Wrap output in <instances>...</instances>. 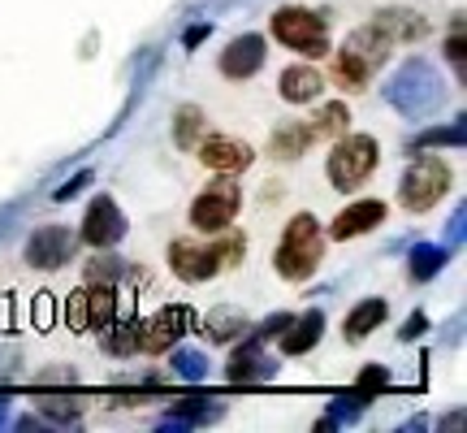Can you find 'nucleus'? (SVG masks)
Wrapping results in <instances>:
<instances>
[{
    "label": "nucleus",
    "mask_w": 467,
    "mask_h": 433,
    "mask_svg": "<svg viewBox=\"0 0 467 433\" xmlns=\"http://www.w3.org/2000/svg\"><path fill=\"white\" fill-rule=\"evenodd\" d=\"M243 251H247L243 234H225V230H221L217 243L173 238V248H169V269H173L182 282H208V278H217L225 265H238Z\"/></svg>",
    "instance_id": "obj_1"
},
{
    "label": "nucleus",
    "mask_w": 467,
    "mask_h": 433,
    "mask_svg": "<svg viewBox=\"0 0 467 433\" xmlns=\"http://www.w3.org/2000/svg\"><path fill=\"white\" fill-rule=\"evenodd\" d=\"M385 100L407 117H429L446 100V83H441V74L433 69V61L411 57V61L385 83Z\"/></svg>",
    "instance_id": "obj_2"
},
{
    "label": "nucleus",
    "mask_w": 467,
    "mask_h": 433,
    "mask_svg": "<svg viewBox=\"0 0 467 433\" xmlns=\"http://www.w3.org/2000/svg\"><path fill=\"white\" fill-rule=\"evenodd\" d=\"M320 256H325V234H320V221L312 213H299L285 221V234L277 251H273V265L282 273L285 282H303V278H312L320 265Z\"/></svg>",
    "instance_id": "obj_3"
},
{
    "label": "nucleus",
    "mask_w": 467,
    "mask_h": 433,
    "mask_svg": "<svg viewBox=\"0 0 467 433\" xmlns=\"http://www.w3.org/2000/svg\"><path fill=\"white\" fill-rule=\"evenodd\" d=\"M273 39L285 44L290 52H303L307 61L329 57V26H325V17L312 14V9H299V5H285V9L273 14Z\"/></svg>",
    "instance_id": "obj_4"
},
{
    "label": "nucleus",
    "mask_w": 467,
    "mask_h": 433,
    "mask_svg": "<svg viewBox=\"0 0 467 433\" xmlns=\"http://www.w3.org/2000/svg\"><path fill=\"white\" fill-rule=\"evenodd\" d=\"M381 165V148H377V139L372 134H347L334 152H329V183L337 191H359V186L372 178V169Z\"/></svg>",
    "instance_id": "obj_5"
},
{
    "label": "nucleus",
    "mask_w": 467,
    "mask_h": 433,
    "mask_svg": "<svg viewBox=\"0 0 467 433\" xmlns=\"http://www.w3.org/2000/svg\"><path fill=\"white\" fill-rule=\"evenodd\" d=\"M451 186V169L441 156H416L411 165L402 169V183H399V200L407 213H429Z\"/></svg>",
    "instance_id": "obj_6"
},
{
    "label": "nucleus",
    "mask_w": 467,
    "mask_h": 433,
    "mask_svg": "<svg viewBox=\"0 0 467 433\" xmlns=\"http://www.w3.org/2000/svg\"><path fill=\"white\" fill-rule=\"evenodd\" d=\"M243 208V191L234 183V174H221L213 186H203L195 204H191V226L200 234H221L230 230V221Z\"/></svg>",
    "instance_id": "obj_7"
},
{
    "label": "nucleus",
    "mask_w": 467,
    "mask_h": 433,
    "mask_svg": "<svg viewBox=\"0 0 467 433\" xmlns=\"http://www.w3.org/2000/svg\"><path fill=\"white\" fill-rule=\"evenodd\" d=\"M225 377L234 385H251V382H273L277 377V364L268 360L265 351V338H255V333H243L230 351V368H225Z\"/></svg>",
    "instance_id": "obj_8"
},
{
    "label": "nucleus",
    "mask_w": 467,
    "mask_h": 433,
    "mask_svg": "<svg viewBox=\"0 0 467 433\" xmlns=\"http://www.w3.org/2000/svg\"><path fill=\"white\" fill-rule=\"evenodd\" d=\"M195 325V312L191 308H165L156 312L148 325H139V351L148 355H165L173 343H182V333Z\"/></svg>",
    "instance_id": "obj_9"
},
{
    "label": "nucleus",
    "mask_w": 467,
    "mask_h": 433,
    "mask_svg": "<svg viewBox=\"0 0 467 433\" xmlns=\"http://www.w3.org/2000/svg\"><path fill=\"white\" fill-rule=\"evenodd\" d=\"M126 238V216L117 208L113 195H96L87 204V216H83V243L91 248H113Z\"/></svg>",
    "instance_id": "obj_10"
},
{
    "label": "nucleus",
    "mask_w": 467,
    "mask_h": 433,
    "mask_svg": "<svg viewBox=\"0 0 467 433\" xmlns=\"http://www.w3.org/2000/svg\"><path fill=\"white\" fill-rule=\"evenodd\" d=\"M74 243H78V238H74L66 226H39V230L26 238V265L44 269V273H48V269H61L69 256H74Z\"/></svg>",
    "instance_id": "obj_11"
},
{
    "label": "nucleus",
    "mask_w": 467,
    "mask_h": 433,
    "mask_svg": "<svg viewBox=\"0 0 467 433\" xmlns=\"http://www.w3.org/2000/svg\"><path fill=\"white\" fill-rule=\"evenodd\" d=\"M195 152H200L203 165L217 169V174H243V169H251V161H255V152H251L243 139H234V134H208V139L195 143Z\"/></svg>",
    "instance_id": "obj_12"
},
{
    "label": "nucleus",
    "mask_w": 467,
    "mask_h": 433,
    "mask_svg": "<svg viewBox=\"0 0 467 433\" xmlns=\"http://www.w3.org/2000/svg\"><path fill=\"white\" fill-rule=\"evenodd\" d=\"M342 52H347V57H355V61H359L368 74H377V69L389 61V52H394V39H389V35H385L377 22H368V26H359V31L347 35Z\"/></svg>",
    "instance_id": "obj_13"
},
{
    "label": "nucleus",
    "mask_w": 467,
    "mask_h": 433,
    "mask_svg": "<svg viewBox=\"0 0 467 433\" xmlns=\"http://www.w3.org/2000/svg\"><path fill=\"white\" fill-rule=\"evenodd\" d=\"M265 35H238L230 48L221 52V74L225 79H251V74H260V66H265Z\"/></svg>",
    "instance_id": "obj_14"
},
{
    "label": "nucleus",
    "mask_w": 467,
    "mask_h": 433,
    "mask_svg": "<svg viewBox=\"0 0 467 433\" xmlns=\"http://www.w3.org/2000/svg\"><path fill=\"white\" fill-rule=\"evenodd\" d=\"M381 221H385V204L381 200H355L334 216L329 234H334L337 243H347V238H359V234H368L372 226H381Z\"/></svg>",
    "instance_id": "obj_15"
},
{
    "label": "nucleus",
    "mask_w": 467,
    "mask_h": 433,
    "mask_svg": "<svg viewBox=\"0 0 467 433\" xmlns=\"http://www.w3.org/2000/svg\"><path fill=\"white\" fill-rule=\"evenodd\" d=\"M320 333H325V312H320V308L295 317L282 333H277V338H282V355H307V351L320 343Z\"/></svg>",
    "instance_id": "obj_16"
},
{
    "label": "nucleus",
    "mask_w": 467,
    "mask_h": 433,
    "mask_svg": "<svg viewBox=\"0 0 467 433\" xmlns=\"http://www.w3.org/2000/svg\"><path fill=\"white\" fill-rule=\"evenodd\" d=\"M277 91H282L285 104H312V100H320V91H325V79H320L312 66H290V69H282V79H277Z\"/></svg>",
    "instance_id": "obj_17"
},
{
    "label": "nucleus",
    "mask_w": 467,
    "mask_h": 433,
    "mask_svg": "<svg viewBox=\"0 0 467 433\" xmlns=\"http://www.w3.org/2000/svg\"><path fill=\"white\" fill-rule=\"evenodd\" d=\"M446 265H451V248H446V243H416L411 256H407V273H411V282H433Z\"/></svg>",
    "instance_id": "obj_18"
},
{
    "label": "nucleus",
    "mask_w": 467,
    "mask_h": 433,
    "mask_svg": "<svg viewBox=\"0 0 467 433\" xmlns=\"http://www.w3.org/2000/svg\"><path fill=\"white\" fill-rule=\"evenodd\" d=\"M247 330H251V321L243 317L238 308H213V312L203 317V333H208L213 343H238Z\"/></svg>",
    "instance_id": "obj_19"
},
{
    "label": "nucleus",
    "mask_w": 467,
    "mask_h": 433,
    "mask_svg": "<svg viewBox=\"0 0 467 433\" xmlns=\"http://www.w3.org/2000/svg\"><path fill=\"white\" fill-rule=\"evenodd\" d=\"M385 312H389V308H385V300H364V303H355V308H350V317L342 321V333H347L350 343H364L368 333H372V330H377V325L385 321Z\"/></svg>",
    "instance_id": "obj_20"
},
{
    "label": "nucleus",
    "mask_w": 467,
    "mask_h": 433,
    "mask_svg": "<svg viewBox=\"0 0 467 433\" xmlns=\"http://www.w3.org/2000/svg\"><path fill=\"white\" fill-rule=\"evenodd\" d=\"M117 317V290L109 282H87V330H104Z\"/></svg>",
    "instance_id": "obj_21"
},
{
    "label": "nucleus",
    "mask_w": 467,
    "mask_h": 433,
    "mask_svg": "<svg viewBox=\"0 0 467 433\" xmlns=\"http://www.w3.org/2000/svg\"><path fill=\"white\" fill-rule=\"evenodd\" d=\"M312 143H317L312 126H303V121H285V126H277V134H273V156L295 161V156H303Z\"/></svg>",
    "instance_id": "obj_22"
},
{
    "label": "nucleus",
    "mask_w": 467,
    "mask_h": 433,
    "mask_svg": "<svg viewBox=\"0 0 467 433\" xmlns=\"http://www.w3.org/2000/svg\"><path fill=\"white\" fill-rule=\"evenodd\" d=\"M372 22H377L394 44H399V39H420V35L429 31V22H424L420 14H407V9H385V14L372 17Z\"/></svg>",
    "instance_id": "obj_23"
},
{
    "label": "nucleus",
    "mask_w": 467,
    "mask_h": 433,
    "mask_svg": "<svg viewBox=\"0 0 467 433\" xmlns=\"http://www.w3.org/2000/svg\"><path fill=\"white\" fill-rule=\"evenodd\" d=\"M169 364H173V377H182V382H203L208 377V355L200 347H169Z\"/></svg>",
    "instance_id": "obj_24"
},
{
    "label": "nucleus",
    "mask_w": 467,
    "mask_h": 433,
    "mask_svg": "<svg viewBox=\"0 0 467 433\" xmlns=\"http://www.w3.org/2000/svg\"><path fill=\"white\" fill-rule=\"evenodd\" d=\"M200 134H203V109L200 104H182L178 117H173V143L182 152H195Z\"/></svg>",
    "instance_id": "obj_25"
},
{
    "label": "nucleus",
    "mask_w": 467,
    "mask_h": 433,
    "mask_svg": "<svg viewBox=\"0 0 467 433\" xmlns=\"http://www.w3.org/2000/svg\"><path fill=\"white\" fill-rule=\"evenodd\" d=\"M104 351H109V355H134V351H139V325H134V321H109V325H104Z\"/></svg>",
    "instance_id": "obj_26"
},
{
    "label": "nucleus",
    "mask_w": 467,
    "mask_h": 433,
    "mask_svg": "<svg viewBox=\"0 0 467 433\" xmlns=\"http://www.w3.org/2000/svg\"><path fill=\"white\" fill-rule=\"evenodd\" d=\"M213 420H221V403H191V399H182L165 417V425L169 429H178V425H213Z\"/></svg>",
    "instance_id": "obj_27"
},
{
    "label": "nucleus",
    "mask_w": 467,
    "mask_h": 433,
    "mask_svg": "<svg viewBox=\"0 0 467 433\" xmlns=\"http://www.w3.org/2000/svg\"><path fill=\"white\" fill-rule=\"evenodd\" d=\"M463 139H467V126H463V117H459V121H451V126H429V131H420L416 134V152H424V148H463Z\"/></svg>",
    "instance_id": "obj_28"
},
{
    "label": "nucleus",
    "mask_w": 467,
    "mask_h": 433,
    "mask_svg": "<svg viewBox=\"0 0 467 433\" xmlns=\"http://www.w3.org/2000/svg\"><path fill=\"white\" fill-rule=\"evenodd\" d=\"M347 121H350V113H347V104H325V109H320L317 117H312V121H307V126H312V134H317V139H334V134H342L347 131Z\"/></svg>",
    "instance_id": "obj_29"
},
{
    "label": "nucleus",
    "mask_w": 467,
    "mask_h": 433,
    "mask_svg": "<svg viewBox=\"0 0 467 433\" xmlns=\"http://www.w3.org/2000/svg\"><path fill=\"white\" fill-rule=\"evenodd\" d=\"M126 273H130V265H126L121 256H96V260L87 265V282H109L113 286V282H121Z\"/></svg>",
    "instance_id": "obj_30"
},
{
    "label": "nucleus",
    "mask_w": 467,
    "mask_h": 433,
    "mask_svg": "<svg viewBox=\"0 0 467 433\" xmlns=\"http://www.w3.org/2000/svg\"><path fill=\"white\" fill-rule=\"evenodd\" d=\"M39 412H44L48 420H61V425H74V420L83 417V407H78V403L57 399V395H44V399H39Z\"/></svg>",
    "instance_id": "obj_31"
},
{
    "label": "nucleus",
    "mask_w": 467,
    "mask_h": 433,
    "mask_svg": "<svg viewBox=\"0 0 467 433\" xmlns=\"http://www.w3.org/2000/svg\"><path fill=\"white\" fill-rule=\"evenodd\" d=\"M446 57H451V66L463 74V66H467V48H463V22L454 17L451 22V39H446Z\"/></svg>",
    "instance_id": "obj_32"
},
{
    "label": "nucleus",
    "mask_w": 467,
    "mask_h": 433,
    "mask_svg": "<svg viewBox=\"0 0 467 433\" xmlns=\"http://www.w3.org/2000/svg\"><path fill=\"white\" fill-rule=\"evenodd\" d=\"M385 385H389V368L368 364L364 373H359V382H355V395H368V390H385Z\"/></svg>",
    "instance_id": "obj_33"
},
{
    "label": "nucleus",
    "mask_w": 467,
    "mask_h": 433,
    "mask_svg": "<svg viewBox=\"0 0 467 433\" xmlns=\"http://www.w3.org/2000/svg\"><path fill=\"white\" fill-rule=\"evenodd\" d=\"M69 330H87V286H78L74 295H69Z\"/></svg>",
    "instance_id": "obj_34"
},
{
    "label": "nucleus",
    "mask_w": 467,
    "mask_h": 433,
    "mask_svg": "<svg viewBox=\"0 0 467 433\" xmlns=\"http://www.w3.org/2000/svg\"><path fill=\"white\" fill-rule=\"evenodd\" d=\"M87 183H91V169H83V174H74L69 183H61V186H57V191H52V200H57V204L74 200V195H78V191H83Z\"/></svg>",
    "instance_id": "obj_35"
},
{
    "label": "nucleus",
    "mask_w": 467,
    "mask_h": 433,
    "mask_svg": "<svg viewBox=\"0 0 467 433\" xmlns=\"http://www.w3.org/2000/svg\"><path fill=\"white\" fill-rule=\"evenodd\" d=\"M74 385V368H44V373H35V390H44V385Z\"/></svg>",
    "instance_id": "obj_36"
},
{
    "label": "nucleus",
    "mask_w": 467,
    "mask_h": 433,
    "mask_svg": "<svg viewBox=\"0 0 467 433\" xmlns=\"http://www.w3.org/2000/svg\"><path fill=\"white\" fill-rule=\"evenodd\" d=\"M290 321H295L290 312H273V317H268L265 325H260V330H251V333H255V338H265V343H268V338H277V333H282L285 325H290Z\"/></svg>",
    "instance_id": "obj_37"
},
{
    "label": "nucleus",
    "mask_w": 467,
    "mask_h": 433,
    "mask_svg": "<svg viewBox=\"0 0 467 433\" xmlns=\"http://www.w3.org/2000/svg\"><path fill=\"white\" fill-rule=\"evenodd\" d=\"M35 325L39 330L52 325V290H39V300H35Z\"/></svg>",
    "instance_id": "obj_38"
},
{
    "label": "nucleus",
    "mask_w": 467,
    "mask_h": 433,
    "mask_svg": "<svg viewBox=\"0 0 467 433\" xmlns=\"http://www.w3.org/2000/svg\"><path fill=\"white\" fill-rule=\"evenodd\" d=\"M424 330H429V317H424V312H411V321L399 330V338H402V343H411V338H420Z\"/></svg>",
    "instance_id": "obj_39"
},
{
    "label": "nucleus",
    "mask_w": 467,
    "mask_h": 433,
    "mask_svg": "<svg viewBox=\"0 0 467 433\" xmlns=\"http://www.w3.org/2000/svg\"><path fill=\"white\" fill-rule=\"evenodd\" d=\"M208 35H213V22H195V26H186L182 44H186V48H195V44H203Z\"/></svg>",
    "instance_id": "obj_40"
},
{
    "label": "nucleus",
    "mask_w": 467,
    "mask_h": 433,
    "mask_svg": "<svg viewBox=\"0 0 467 433\" xmlns=\"http://www.w3.org/2000/svg\"><path fill=\"white\" fill-rule=\"evenodd\" d=\"M446 234H451V243H446V248H459V243H463V204L451 213V230Z\"/></svg>",
    "instance_id": "obj_41"
},
{
    "label": "nucleus",
    "mask_w": 467,
    "mask_h": 433,
    "mask_svg": "<svg viewBox=\"0 0 467 433\" xmlns=\"http://www.w3.org/2000/svg\"><path fill=\"white\" fill-rule=\"evenodd\" d=\"M39 425H44L39 417H22V420H17V429H22V433H26V429H39Z\"/></svg>",
    "instance_id": "obj_42"
},
{
    "label": "nucleus",
    "mask_w": 467,
    "mask_h": 433,
    "mask_svg": "<svg viewBox=\"0 0 467 433\" xmlns=\"http://www.w3.org/2000/svg\"><path fill=\"white\" fill-rule=\"evenodd\" d=\"M9 221H14V208H5V213H0V238H5V230H9Z\"/></svg>",
    "instance_id": "obj_43"
},
{
    "label": "nucleus",
    "mask_w": 467,
    "mask_h": 433,
    "mask_svg": "<svg viewBox=\"0 0 467 433\" xmlns=\"http://www.w3.org/2000/svg\"><path fill=\"white\" fill-rule=\"evenodd\" d=\"M9 425V407H5V399H0V429Z\"/></svg>",
    "instance_id": "obj_44"
}]
</instances>
